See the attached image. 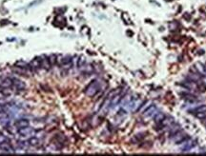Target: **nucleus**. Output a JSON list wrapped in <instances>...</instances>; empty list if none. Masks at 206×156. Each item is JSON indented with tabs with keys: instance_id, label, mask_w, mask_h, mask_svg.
<instances>
[{
	"instance_id": "nucleus-1",
	"label": "nucleus",
	"mask_w": 206,
	"mask_h": 156,
	"mask_svg": "<svg viewBox=\"0 0 206 156\" xmlns=\"http://www.w3.org/2000/svg\"><path fill=\"white\" fill-rule=\"evenodd\" d=\"M100 90V84L98 80H93L85 89V94L89 97H94Z\"/></svg>"
},
{
	"instance_id": "nucleus-2",
	"label": "nucleus",
	"mask_w": 206,
	"mask_h": 156,
	"mask_svg": "<svg viewBox=\"0 0 206 156\" xmlns=\"http://www.w3.org/2000/svg\"><path fill=\"white\" fill-rule=\"evenodd\" d=\"M187 139H189V136L181 130L177 131V133L172 135V141L176 144H182Z\"/></svg>"
},
{
	"instance_id": "nucleus-3",
	"label": "nucleus",
	"mask_w": 206,
	"mask_h": 156,
	"mask_svg": "<svg viewBox=\"0 0 206 156\" xmlns=\"http://www.w3.org/2000/svg\"><path fill=\"white\" fill-rule=\"evenodd\" d=\"M35 133V130L31 127H24L21 128H18V134L23 136V137H28V136H33Z\"/></svg>"
},
{
	"instance_id": "nucleus-4",
	"label": "nucleus",
	"mask_w": 206,
	"mask_h": 156,
	"mask_svg": "<svg viewBox=\"0 0 206 156\" xmlns=\"http://www.w3.org/2000/svg\"><path fill=\"white\" fill-rule=\"evenodd\" d=\"M183 145L180 147V149L182 151H188L191 150L193 148L196 146V141L195 140H191V139H187L186 141H184L182 143Z\"/></svg>"
},
{
	"instance_id": "nucleus-5",
	"label": "nucleus",
	"mask_w": 206,
	"mask_h": 156,
	"mask_svg": "<svg viewBox=\"0 0 206 156\" xmlns=\"http://www.w3.org/2000/svg\"><path fill=\"white\" fill-rule=\"evenodd\" d=\"M0 150H2L5 153H15V149L9 142H4V143L0 144Z\"/></svg>"
},
{
	"instance_id": "nucleus-6",
	"label": "nucleus",
	"mask_w": 206,
	"mask_h": 156,
	"mask_svg": "<svg viewBox=\"0 0 206 156\" xmlns=\"http://www.w3.org/2000/svg\"><path fill=\"white\" fill-rule=\"evenodd\" d=\"M157 112H158L157 106H155V105H152V106L148 107V108L146 109L145 111L143 112V116H144V117H151V116H154Z\"/></svg>"
},
{
	"instance_id": "nucleus-7",
	"label": "nucleus",
	"mask_w": 206,
	"mask_h": 156,
	"mask_svg": "<svg viewBox=\"0 0 206 156\" xmlns=\"http://www.w3.org/2000/svg\"><path fill=\"white\" fill-rule=\"evenodd\" d=\"M15 126L17 128H24V127H28L30 126V121L28 119H25V118H21V119H18L15 122Z\"/></svg>"
},
{
	"instance_id": "nucleus-8",
	"label": "nucleus",
	"mask_w": 206,
	"mask_h": 156,
	"mask_svg": "<svg viewBox=\"0 0 206 156\" xmlns=\"http://www.w3.org/2000/svg\"><path fill=\"white\" fill-rule=\"evenodd\" d=\"M12 79L13 86H15V89H17L18 90H23L26 88L25 83L23 81H21L20 79H18V78H12Z\"/></svg>"
},
{
	"instance_id": "nucleus-9",
	"label": "nucleus",
	"mask_w": 206,
	"mask_h": 156,
	"mask_svg": "<svg viewBox=\"0 0 206 156\" xmlns=\"http://www.w3.org/2000/svg\"><path fill=\"white\" fill-rule=\"evenodd\" d=\"M30 66L32 68V70L34 71H37L39 69H41V61H40V57H35L33 60L31 61Z\"/></svg>"
},
{
	"instance_id": "nucleus-10",
	"label": "nucleus",
	"mask_w": 206,
	"mask_h": 156,
	"mask_svg": "<svg viewBox=\"0 0 206 156\" xmlns=\"http://www.w3.org/2000/svg\"><path fill=\"white\" fill-rule=\"evenodd\" d=\"M40 61H41V68L42 69L49 71L50 68L52 67L51 63L49 61V57L47 56H40Z\"/></svg>"
},
{
	"instance_id": "nucleus-11",
	"label": "nucleus",
	"mask_w": 206,
	"mask_h": 156,
	"mask_svg": "<svg viewBox=\"0 0 206 156\" xmlns=\"http://www.w3.org/2000/svg\"><path fill=\"white\" fill-rule=\"evenodd\" d=\"M195 68L196 70L198 71V72L199 73V74L201 76H206V70H205V66L203 65L202 63L200 62H198L195 64Z\"/></svg>"
},
{
	"instance_id": "nucleus-12",
	"label": "nucleus",
	"mask_w": 206,
	"mask_h": 156,
	"mask_svg": "<svg viewBox=\"0 0 206 156\" xmlns=\"http://www.w3.org/2000/svg\"><path fill=\"white\" fill-rule=\"evenodd\" d=\"M0 85H1L4 89H9V88H11L12 86H13L12 79V78H9V77L4 78V79L1 81V83H0Z\"/></svg>"
},
{
	"instance_id": "nucleus-13",
	"label": "nucleus",
	"mask_w": 206,
	"mask_h": 156,
	"mask_svg": "<svg viewBox=\"0 0 206 156\" xmlns=\"http://www.w3.org/2000/svg\"><path fill=\"white\" fill-rule=\"evenodd\" d=\"M15 67H18L20 69H23V70H26V71H32V68L30 66V64H28L27 62L24 61H17L15 63Z\"/></svg>"
},
{
	"instance_id": "nucleus-14",
	"label": "nucleus",
	"mask_w": 206,
	"mask_h": 156,
	"mask_svg": "<svg viewBox=\"0 0 206 156\" xmlns=\"http://www.w3.org/2000/svg\"><path fill=\"white\" fill-rule=\"evenodd\" d=\"M201 75L199 74V73H195V72H193V73H190V74L187 76V79H189V80H191V81H194V82H199L200 81V79H201V77H200Z\"/></svg>"
},
{
	"instance_id": "nucleus-15",
	"label": "nucleus",
	"mask_w": 206,
	"mask_h": 156,
	"mask_svg": "<svg viewBox=\"0 0 206 156\" xmlns=\"http://www.w3.org/2000/svg\"><path fill=\"white\" fill-rule=\"evenodd\" d=\"M165 117H166L165 113H163V112H157V113H155V115H154V120H155V123L158 124V123L161 122Z\"/></svg>"
},
{
	"instance_id": "nucleus-16",
	"label": "nucleus",
	"mask_w": 206,
	"mask_h": 156,
	"mask_svg": "<svg viewBox=\"0 0 206 156\" xmlns=\"http://www.w3.org/2000/svg\"><path fill=\"white\" fill-rule=\"evenodd\" d=\"M27 143H28L29 146L36 147V146H38L40 144V141H39V139L37 138V137H30Z\"/></svg>"
},
{
	"instance_id": "nucleus-17",
	"label": "nucleus",
	"mask_w": 206,
	"mask_h": 156,
	"mask_svg": "<svg viewBox=\"0 0 206 156\" xmlns=\"http://www.w3.org/2000/svg\"><path fill=\"white\" fill-rule=\"evenodd\" d=\"M206 112V105H200V106H198L196 108H195L194 109L190 111V112L196 114V113H199V112Z\"/></svg>"
},
{
	"instance_id": "nucleus-18",
	"label": "nucleus",
	"mask_w": 206,
	"mask_h": 156,
	"mask_svg": "<svg viewBox=\"0 0 206 156\" xmlns=\"http://www.w3.org/2000/svg\"><path fill=\"white\" fill-rule=\"evenodd\" d=\"M49 61L50 63H51V65H54V64L56 63V54H52V55L49 56Z\"/></svg>"
},
{
	"instance_id": "nucleus-19",
	"label": "nucleus",
	"mask_w": 206,
	"mask_h": 156,
	"mask_svg": "<svg viewBox=\"0 0 206 156\" xmlns=\"http://www.w3.org/2000/svg\"><path fill=\"white\" fill-rule=\"evenodd\" d=\"M85 64V58L83 57V56H80L79 57V60H78V62H77V67L78 68H81L82 66H83Z\"/></svg>"
},
{
	"instance_id": "nucleus-20",
	"label": "nucleus",
	"mask_w": 206,
	"mask_h": 156,
	"mask_svg": "<svg viewBox=\"0 0 206 156\" xmlns=\"http://www.w3.org/2000/svg\"><path fill=\"white\" fill-rule=\"evenodd\" d=\"M195 115L196 118H199V119H204V118H206V112L196 113V114H195Z\"/></svg>"
},
{
	"instance_id": "nucleus-21",
	"label": "nucleus",
	"mask_w": 206,
	"mask_h": 156,
	"mask_svg": "<svg viewBox=\"0 0 206 156\" xmlns=\"http://www.w3.org/2000/svg\"><path fill=\"white\" fill-rule=\"evenodd\" d=\"M4 142H9V139L7 138L5 135L2 134L1 132H0V144L4 143Z\"/></svg>"
},
{
	"instance_id": "nucleus-22",
	"label": "nucleus",
	"mask_w": 206,
	"mask_h": 156,
	"mask_svg": "<svg viewBox=\"0 0 206 156\" xmlns=\"http://www.w3.org/2000/svg\"><path fill=\"white\" fill-rule=\"evenodd\" d=\"M6 105V102L4 101V99H0V107H4Z\"/></svg>"
},
{
	"instance_id": "nucleus-23",
	"label": "nucleus",
	"mask_w": 206,
	"mask_h": 156,
	"mask_svg": "<svg viewBox=\"0 0 206 156\" xmlns=\"http://www.w3.org/2000/svg\"><path fill=\"white\" fill-rule=\"evenodd\" d=\"M4 90H5V89H4V88H3V87H2L1 85H0V91H3Z\"/></svg>"
},
{
	"instance_id": "nucleus-24",
	"label": "nucleus",
	"mask_w": 206,
	"mask_h": 156,
	"mask_svg": "<svg viewBox=\"0 0 206 156\" xmlns=\"http://www.w3.org/2000/svg\"><path fill=\"white\" fill-rule=\"evenodd\" d=\"M203 120H204V122L206 123V118H204V119H203Z\"/></svg>"
},
{
	"instance_id": "nucleus-25",
	"label": "nucleus",
	"mask_w": 206,
	"mask_h": 156,
	"mask_svg": "<svg viewBox=\"0 0 206 156\" xmlns=\"http://www.w3.org/2000/svg\"><path fill=\"white\" fill-rule=\"evenodd\" d=\"M204 66H205V70H206V65H204Z\"/></svg>"
}]
</instances>
